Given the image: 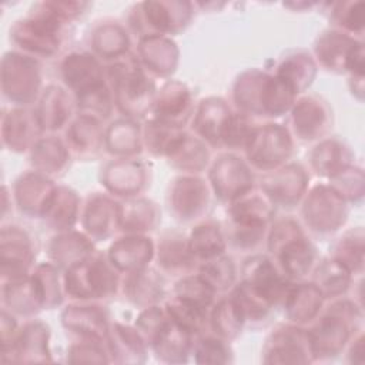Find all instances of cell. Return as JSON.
Returning <instances> with one entry per match:
<instances>
[{
  "mask_svg": "<svg viewBox=\"0 0 365 365\" xmlns=\"http://www.w3.org/2000/svg\"><path fill=\"white\" fill-rule=\"evenodd\" d=\"M56 29V17L47 14L17 24L14 27L13 37L20 44V47H24L36 53L50 54L58 44V41L54 37Z\"/></svg>",
  "mask_w": 365,
  "mask_h": 365,
  "instance_id": "6da1fadb",
  "label": "cell"
},
{
  "mask_svg": "<svg viewBox=\"0 0 365 365\" xmlns=\"http://www.w3.org/2000/svg\"><path fill=\"white\" fill-rule=\"evenodd\" d=\"M305 346H309L308 334L304 335L299 329H282L272 335L265 354V362H308Z\"/></svg>",
  "mask_w": 365,
  "mask_h": 365,
  "instance_id": "7a4b0ae2",
  "label": "cell"
},
{
  "mask_svg": "<svg viewBox=\"0 0 365 365\" xmlns=\"http://www.w3.org/2000/svg\"><path fill=\"white\" fill-rule=\"evenodd\" d=\"M153 345L165 361H185L188 349V331L174 319L164 321L153 338Z\"/></svg>",
  "mask_w": 365,
  "mask_h": 365,
  "instance_id": "3957f363",
  "label": "cell"
},
{
  "mask_svg": "<svg viewBox=\"0 0 365 365\" xmlns=\"http://www.w3.org/2000/svg\"><path fill=\"white\" fill-rule=\"evenodd\" d=\"M247 267H250V271L245 272L247 284L261 292L269 302L281 297L287 284H284L267 258L255 257L248 261Z\"/></svg>",
  "mask_w": 365,
  "mask_h": 365,
  "instance_id": "277c9868",
  "label": "cell"
},
{
  "mask_svg": "<svg viewBox=\"0 0 365 365\" xmlns=\"http://www.w3.org/2000/svg\"><path fill=\"white\" fill-rule=\"evenodd\" d=\"M312 355H334L346 338L344 324L327 319L308 334Z\"/></svg>",
  "mask_w": 365,
  "mask_h": 365,
  "instance_id": "5b68a950",
  "label": "cell"
},
{
  "mask_svg": "<svg viewBox=\"0 0 365 365\" xmlns=\"http://www.w3.org/2000/svg\"><path fill=\"white\" fill-rule=\"evenodd\" d=\"M188 104V91L181 84L168 83L157 101V115H161V121L177 125V118H180V115H188L185 114Z\"/></svg>",
  "mask_w": 365,
  "mask_h": 365,
  "instance_id": "8992f818",
  "label": "cell"
},
{
  "mask_svg": "<svg viewBox=\"0 0 365 365\" xmlns=\"http://www.w3.org/2000/svg\"><path fill=\"white\" fill-rule=\"evenodd\" d=\"M224 250V241L220 231L212 225H201L192 231L190 251L202 258L217 257Z\"/></svg>",
  "mask_w": 365,
  "mask_h": 365,
  "instance_id": "52a82bcc",
  "label": "cell"
},
{
  "mask_svg": "<svg viewBox=\"0 0 365 365\" xmlns=\"http://www.w3.org/2000/svg\"><path fill=\"white\" fill-rule=\"evenodd\" d=\"M177 289L180 299L192 304L198 308L207 307L212 298V288L201 277L182 279L178 284Z\"/></svg>",
  "mask_w": 365,
  "mask_h": 365,
  "instance_id": "ba28073f",
  "label": "cell"
},
{
  "mask_svg": "<svg viewBox=\"0 0 365 365\" xmlns=\"http://www.w3.org/2000/svg\"><path fill=\"white\" fill-rule=\"evenodd\" d=\"M29 113L26 111H13L10 115L4 120V127L3 131H9V134L4 135V141H10V147H17L23 148L26 147V141L30 138L29 137V130H30V121L31 118L27 115Z\"/></svg>",
  "mask_w": 365,
  "mask_h": 365,
  "instance_id": "9c48e42d",
  "label": "cell"
},
{
  "mask_svg": "<svg viewBox=\"0 0 365 365\" xmlns=\"http://www.w3.org/2000/svg\"><path fill=\"white\" fill-rule=\"evenodd\" d=\"M168 312L171 315V319H174L178 325L185 328L188 332L200 331L204 324L202 308H198L182 299L168 304Z\"/></svg>",
  "mask_w": 365,
  "mask_h": 365,
  "instance_id": "30bf717a",
  "label": "cell"
},
{
  "mask_svg": "<svg viewBox=\"0 0 365 365\" xmlns=\"http://www.w3.org/2000/svg\"><path fill=\"white\" fill-rule=\"evenodd\" d=\"M212 289L227 288L234 279V267L228 258H218L205 264L200 275Z\"/></svg>",
  "mask_w": 365,
  "mask_h": 365,
  "instance_id": "8fae6325",
  "label": "cell"
},
{
  "mask_svg": "<svg viewBox=\"0 0 365 365\" xmlns=\"http://www.w3.org/2000/svg\"><path fill=\"white\" fill-rule=\"evenodd\" d=\"M242 321L244 319L232 301H222L214 311V327L224 336H234Z\"/></svg>",
  "mask_w": 365,
  "mask_h": 365,
  "instance_id": "7c38bea8",
  "label": "cell"
},
{
  "mask_svg": "<svg viewBox=\"0 0 365 365\" xmlns=\"http://www.w3.org/2000/svg\"><path fill=\"white\" fill-rule=\"evenodd\" d=\"M195 361L201 362H230L228 348L218 339H202L195 351Z\"/></svg>",
  "mask_w": 365,
  "mask_h": 365,
  "instance_id": "4fadbf2b",
  "label": "cell"
},
{
  "mask_svg": "<svg viewBox=\"0 0 365 365\" xmlns=\"http://www.w3.org/2000/svg\"><path fill=\"white\" fill-rule=\"evenodd\" d=\"M171 240L173 241H165L161 244L160 261L165 267H182L185 262H188V250L181 241H174L175 238Z\"/></svg>",
  "mask_w": 365,
  "mask_h": 365,
  "instance_id": "5bb4252c",
  "label": "cell"
}]
</instances>
